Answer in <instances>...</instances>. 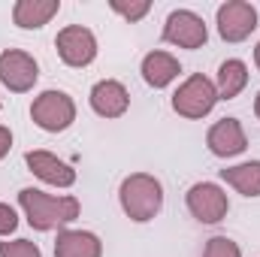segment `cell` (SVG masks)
<instances>
[{"mask_svg":"<svg viewBox=\"0 0 260 257\" xmlns=\"http://www.w3.org/2000/svg\"><path fill=\"white\" fill-rule=\"evenodd\" d=\"M109 6H112V12H118V15H121L124 21H130V24H133V21H142V18L151 12V3H148V0H130V3L112 0Z\"/></svg>","mask_w":260,"mask_h":257,"instance_id":"ac0fdd59","label":"cell"},{"mask_svg":"<svg viewBox=\"0 0 260 257\" xmlns=\"http://www.w3.org/2000/svg\"><path fill=\"white\" fill-rule=\"evenodd\" d=\"M254 115H257V118H260V94H257V97H254Z\"/></svg>","mask_w":260,"mask_h":257,"instance_id":"cb8c5ba5","label":"cell"},{"mask_svg":"<svg viewBox=\"0 0 260 257\" xmlns=\"http://www.w3.org/2000/svg\"><path fill=\"white\" fill-rule=\"evenodd\" d=\"M203 257H242V248H239L233 239H227V236H212V239L206 242Z\"/></svg>","mask_w":260,"mask_h":257,"instance_id":"d6986e66","label":"cell"},{"mask_svg":"<svg viewBox=\"0 0 260 257\" xmlns=\"http://www.w3.org/2000/svg\"><path fill=\"white\" fill-rule=\"evenodd\" d=\"M118 203L130 221L145 224L164 209V185L148 173H133L118 188Z\"/></svg>","mask_w":260,"mask_h":257,"instance_id":"7a4b0ae2","label":"cell"},{"mask_svg":"<svg viewBox=\"0 0 260 257\" xmlns=\"http://www.w3.org/2000/svg\"><path fill=\"white\" fill-rule=\"evenodd\" d=\"M18 206L27 218V224L40 233H49V230H64L67 224H73L79 218V200L76 197H55V194H46L40 188H21L18 191Z\"/></svg>","mask_w":260,"mask_h":257,"instance_id":"6da1fadb","label":"cell"},{"mask_svg":"<svg viewBox=\"0 0 260 257\" xmlns=\"http://www.w3.org/2000/svg\"><path fill=\"white\" fill-rule=\"evenodd\" d=\"M9 148H12V130L0 124V160L9 154Z\"/></svg>","mask_w":260,"mask_h":257,"instance_id":"7402d4cb","label":"cell"},{"mask_svg":"<svg viewBox=\"0 0 260 257\" xmlns=\"http://www.w3.org/2000/svg\"><path fill=\"white\" fill-rule=\"evenodd\" d=\"M215 103H218V88H215V82L212 79H206L203 73H194V76H188L179 88H176V94H173V109L182 115V118H206L212 109H215Z\"/></svg>","mask_w":260,"mask_h":257,"instance_id":"3957f363","label":"cell"},{"mask_svg":"<svg viewBox=\"0 0 260 257\" xmlns=\"http://www.w3.org/2000/svg\"><path fill=\"white\" fill-rule=\"evenodd\" d=\"M15 227H18V212L9 203H0V236L15 233Z\"/></svg>","mask_w":260,"mask_h":257,"instance_id":"44dd1931","label":"cell"},{"mask_svg":"<svg viewBox=\"0 0 260 257\" xmlns=\"http://www.w3.org/2000/svg\"><path fill=\"white\" fill-rule=\"evenodd\" d=\"M88 100H91V109L100 118H121L130 109V94L118 79H100L91 88Z\"/></svg>","mask_w":260,"mask_h":257,"instance_id":"7c38bea8","label":"cell"},{"mask_svg":"<svg viewBox=\"0 0 260 257\" xmlns=\"http://www.w3.org/2000/svg\"><path fill=\"white\" fill-rule=\"evenodd\" d=\"M185 203H188V212L194 215L200 224H218L230 212L227 194L215 182H197V185H191L188 194H185Z\"/></svg>","mask_w":260,"mask_h":257,"instance_id":"5b68a950","label":"cell"},{"mask_svg":"<svg viewBox=\"0 0 260 257\" xmlns=\"http://www.w3.org/2000/svg\"><path fill=\"white\" fill-rule=\"evenodd\" d=\"M0 257H43V251L30 239H12V242H0Z\"/></svg>","mask_w":260,"mask_h":257,"instance_id":"ffe728a7","label":"cell"},{"mask_svg":"<svg viewBox=\"0 0 260 257\" xmlns=\"http://www.w3.org/2000/svg\"><path fill=\"white\" fill-rule=\"evenodd\" d=\"M209 40V27L206 21L197 15L194 9H176L167 15V24H164V43L170 46H179V49H203Z\"/></svg>","mask_w":260,"mask_h":257,"instance_id":"52a82bcc","label":"cell"},{"mask_svg":"<svg viewBox=\"0 0 260 257\" xmlns=\"http://www.w3.org/2000/svg\"><path fill=\"white\" fill-rule=\"evenodd\" d=\"M139 73H142V79H145V85H148V88L160 91V88H167V85H173V82L179 79L182 64H179V58H176V55H170V52H160V49H157V52H148V55L142 58Z\"/></svg>","mask_w":260,"mask_h":257,"instance_id":"4fadbf2b","label":"cell"},{"mask_svg":"<svg viewBox=\"0 0 260 257\" xmlns=\"http://www.w3.org/2000/svg\"><path fill=\"white\" fill-rule=\"evenodd\" d=\"M30 118L34 124L46 133H64L73 121H76V103L67 91H43L40 97H34L30 103Z\"/></svg>","mask_w":260,"mask_h":257,"instance_id":"277c9868","label":"cell"},{"mask_svg":"<svg viewBox=\"0 0 260 257\" xmlns=\"http://www.w3.org/2000/svg\"><path fill=\"white\" fill-rule=\"evenodd\" d=\"M40 79V64L34 55L21 52V49H6L0 52V85L15 91V94H27Z\"/></svg>","mask_w":260,"mask_h":257,"instance_id":"ba28073f","label":"cell"},{"mask_svg":"<svg viewBox=\"0 0 260 257\" xmlns=\"http://www.w3.org/2000/svg\"><path fill=\"white\" fill-rule=\"evenodd\" d=\"M215 24H218V34L224 43H242L257 27V9L248 0H227L218 6Z\"/></svg>","mask_w":260,"mask_h":257,"instance_id":"8992f818","label":"cell"},{"mask_svg":"<svg viewBox=\"0 0 260 257\" xmlns=\"http://www.w3.org/2000/svg\"><path fill=\"white\" fill-rule=\"evenodd\" d=\"M248 85V67L239 58H230L218 67V79H215V88H218V100H233L245 91Z\"/></svg>","mask_w":260,"mask_h":257,"instance_id":"2e32d148","label":"cell"},{"mask_svg":"<svg viewBox=\"0 0 260 257\" xmlns=\"http://www.w3.org/2000/svg\"><path fill=\"white\" fill-rule=\"evenodd\" d=\"M254 67L260 70V43H257V49H254Z\"/></svg>","mask_w":260,"mask_h":257,"instance_id":"603a6c76","label":"cell"},{"mask_svg":"<svg viewBox=\"0 0 260 257\" xmlns=\"http://www.w3.org/2000/svg\"><path fill=\"white\" fill-rule=\"evenodd\" d=\"M55 46H58V58L67 67H88L97 58V37L82 24H67L64 30H58Z\"/></svg>","mask_w":260,"mask_h":257,"instance_id":"9c48e42d","label":"cell"},{"mask_svg":"<svg viewBox=\"0 0 260 257\" xmlns=\"http://www.w3.org/2000/svg\"><path fill=\"white\" fill-rule=\"evenodd\" d=\"M61 12V0H18L12 6V21L21 30H40Z\"/></svg>","mask_w":260,"mask_h":257,"instance_id":"9a60e30c","label":"cell"},{"mask_svg":"<svg viewBox=\"0 0 260 257\" xmlns=\"http://www.w3.org/2000/svg\"><path fill=\"white\" fill-rule=\"evenodd\" d=\"M221 179L236 188L242 197H260V160H245L236 167L221 170Z\"/></svg>","mask_w":260,"mask_h":257,"instance_id":"e0dca14e","label":"cell"},{"mask_svg":"<svg viewBox=\"0 0 260 257\" xmlns=\"http://www.w3.org/2000/svg\"><path fill=\"white\" fill-rule=\"evenodd\" d=\"M24 164L46 185H55V188H73L76 185V170L67 160H61L58 154H52V151H27Z\"/></svg>","mask_w":260,"mask_h":257,"instance_id":"8fae6325","label":"cell"},{"mask_svg":"<svg viewBox=\"0 0 260 257\" xmlns=\"http://www.w3.org/2000/svg\"><path fill=\"white\" fill-rule=\"evenodd\" d=\"M55 257H103V242L91 230H58Z\"/></svg>","mask_w":260,"mask_h":257,"instance_id":"5bb4252c","label":"cell"},{"mask_svg":"<svg viewBox=\"0 0 260 257\" xmlns=\"http://www.w3.org/2000/svg\"><path fill=\"white\" fill-rule=\"evenodd\" d=\"M206 145L215 157H236L248 148V136H245V127L239 124V118H221L209 127Z\"/></svg>","mask_w":260,"mask_h":257,"instance_id":"30bf717a","label":"cell"}]
</instances>
